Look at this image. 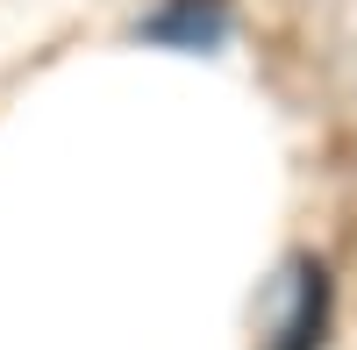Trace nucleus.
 Here are the masks:
<instances>
[{
	"label": "nucleus",
	"instance_id": "f257e3e1",
	"mask_svg": "<svg viewBox=\"0 0 357 350\" xmlns=\"http://www.w3.org/2000/svg\"><path fill=\"white\" fill-rule=\"evenodd\" d=\"M143 36L172 50H215L229 36V0H165L158 15H143Z\"/></svg>",
	"mask_w": 357,
	"mask_h": 350
},
{
	"label": "nucleus",
	"instance_id": "f03ea898",
	"mask_svg": "<svg viewBox=\"0 0 357 350\" xmlns=\"http://www.w3.org/2000/svg\"><path fill=\"white\" fill-rule=\"evenodd\" d=\"M321 314H329V272H321V265H301V307L286 314L279 350H314V343H321Z\"/></svg>",
	"mask_w": 357,
	"mask_h": 350
}]
</instances>
